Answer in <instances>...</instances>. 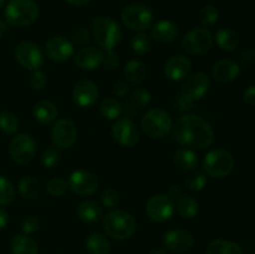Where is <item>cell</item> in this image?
Segmentation results:
<instances>
[{
	"label": "cell",
	"instance_id": "obj_23",
	"mask_svg": "<svg viewBox=\"0 0 255 254\" xmlns=\"http://www.w3.org/2000/svg\"><path fill=\"white\" fill-rule=\"evenodd\" d=\"M32 114L36 121H39L42 125H50L57 119L59 115V110H57L56 105L47 100H41L35 104Z\"/></svg>",
	"mask_w": 255,
	"mask_h": 254
},
{
	"label": "cell",
	"instance_id": "obj_32",
	"mask_svg": "<svg viewBox=\"0 0 255 254\" xmlns=\"http://www.w3.org/2000/svg\"><path fill=\"white\" fill-rule=\"evenodd\" d=\"M207 254H243L242 248L237 243L226 239L212 241L207 247Z\"/></svg>",
	"mask_w": 255,
	"mask_h": 254
},
{
	"label": "cell",
	"instance_id": "obj_9",
	"mask_svg": "<svg viewBox=\"0 0 255 254\" xmlns=\"http://www.w3.org/2000/svg\"><path fill=\"white\" fill-rule=\"evenodd\" d=\"M9 153L12 161L17 164H26L35 157L36 146L30 134L17 133L11 138L9 144Z\"/></svg>",
	"mask_w": 255,
	"mask_h": 254
},
{
	"label": "cell",
	"instance_id": "obj_16",
	"mask_svg": "<svg viewBox=\"0 0 255 254\" xmlns=\"http://www.w3.org/2000/svg\"><path fill=\"white\" fill-rule=\"evenodd\" d=\"M45 51L51 61L64 62L74 55L75 49L74 44L67 37L56 35L47 40L45 44Z\"/></svg>",
	"mask_w": 255,
	"mask_h": 254
},
{
	"label": "cell",
	"instance_id": "obj_41",
	"mask_svg": "<svg viewBox=\"0 0 255 254\" xmlns=\"http://www.w3.org/2000/svg\"><path fill=\"white\" fill-rule=\"evenodd\" d=\"M60 159H61V154L56 147H49V148L45 149L41 156V162L46 168H52L56 164H59Z\"/></svg>",
	"mask_w": 255,
	"mask_h": 254
},
{
	"label": "cell",
	"instance_id": "obj_55",
	"mask_svg": "<svg viewBox=\"0 0 255 254\" xmlns=\"http://www.w3.org/2000/svg\"><path fill=\"white\" fill-rule=\"evenodd\" d=\"M5 1H6V0H0V10H1V7H2V6H4Z\"/></svg>",
	"mask_w": 255,
	"mask_h": 254
},
{
	"label": "cell",
	"instance_id": "obj_47",
	"mask_svg": "<svg viewBox=\"0 0 255 254\" xmlns=\"http://www.w3.org/2000/svg\"><path fill=\"white\" fill-rule=\"evenodd\" d=\"M241 61L242 64L246 65V66H251L252 64L255 62V51L252 49L244 50L241 54Z\"/></svg>",
	"mask_w": 255,
	"mask_h": 254
},
{
	"label": "cell",
	"instance_id": "obj_38",
	"mask_svg": "<svg viewBox=\"0 0 255 254\" xmlns=\"http://www.w3.org/2000/svg\"><path fill=\"white\" fill-rule=\"evenodd\" d=\"M199 21L203 26H212L218 21L219 12L216 6L213 5H204L201 10H199Z\"/></svg>",
	"mask_w": 255,
	"mask_h": 254
},
{
	"label": "cell",
	"instance_id": "obj_8",
	"mask_svg": "<svg viewBox=\"0 0 255 254\" xmlns=\"http://www.w3.org/2000/svg\"><path fill=\"white\" fill-rule=\"evenodd\" d=\"M182 46L191 55H203L213 46V35L206 27H193L184 35Z\"/></svg>",
	"mask_w": 255,
	"mask_h": 254
},
{
	"label": "cell",
	"instance_id": "obj_2",
	"mask_svg": "<svg viewBox=\"0 0 255 254\" xmlns=\"http://www.w3.org/2000/svg\"><path fill=\"white\" fill-rule=\"evenodd\" d=\"M107 236L117 241H125L133 236L137 228V222L131 213L121 209H112L102 221Z\"/></svg>",
	"mask_w": 255,
	"mask_h": 254
},
{
	"label": "cell",
	"instance_id": "obj_24",
	"mask_svg": "<svg viewBox=\"0 0 255 254\" xmlns=\"http://www.w3.org/2000/svg\"><path fill=\"white\" fill-rule=\"evenodd\" d=\"M76 214L80 221L85 222V223H95L102 217L104 209L99 202L87 199V201L80 203V206L76 209Z\"/></svg>",
	"mask_w": 255,
	"mask_h": 254
},
{
	"label": "cell",
	"instance_id": "obj_39",
	"mask_svg": "<svg viewBox=\"0 0 255 254\" xmlns=\"http://www.w3.org/2000/svg\"><path fill=\"white\" fill-rule=\"evenodd\" d=\"M67 181L62 177H54L46 183V189L52 197H60L66 192Z\"/></svg>",
	"mask_w": 255,
	"mask_h": 254
},
{
	"label": "cell",
	"instance_id": "obj_5",
	"mask_svg": "<svg viewBox=\"0 0 255 254\" xmlns=\"http://www.w3.org/2000/svg\"><path fill=\"white\" fill-rule=\"evenodd\" d=\"M236 161L231 152L223 148L212 149L204 156L202 167L207 176L213 178H223L233 172Z\"/></svg>",
	"mask_w": 255,
	"mask_h": 254
},
{
	"label": "cell",
	"instance_id": "obj_6",
	"mask_svg": "<svg viewBox=\"0 0 255 254\" xmlns=\"http://www.w3.org/2000/svg\"><path fill=\"white\" fill-rule=\"evenodd\" d=\"M142 128L151 138H163L173 127L172 116L162 109H152L142 117Z\"/></svg>",
	"mask_w": 255,
	"mask_h": 254
},
{
	"label": "cell",
	"instance_id": "obj_33",
	"mask_svg": "<svg viewBox=\"0 0 255 254\" xmlns=\"http://www.w3.org/2000/svg\"><path fill=\"white\" fill-rule=\"evenodd\" d=\"M100 114L107 120H117L124 112V106L115 97H106L99 105Z\"/></svg>",
	"mask_w": 255,
	"mask_h": 254
},
{
	"label": "cell",
	"instance_id": "obj_25",
	"mask_svg": "<svg viewBox=\"0 0 255 254\" xmlns=\"http://www.w3.org/2000/svg\"><path fill=\"white\" fill-rule=\"evenodd\" d=\"M149 102H151V94L146 89H142V87L136 89L132 92L131 97H129L126 104V109H125L126 117H128V119L132 117L137 111L144 109L147 105H149Z\"/></svg>",
	"mask_w": 255,
	"mask_h": 254
},
{
	"label": "cell",
	"instance_id": "obj_52",
	"mask_svg": "<svg viewBox=\"0 0 255 254\" xmlns=\"http://www.w3.org/2000/svg\"><path fill=\"white\" fill-rule=\"evenodd\" d=\"M65 1L72 6H84V5L89 4L90 0H65Z\"/></svg>",
	"mask_w": 255,
	"mask_h": 254
},
{
	"label": "cell",
	"instance_id": "obj_19",
	"mask_svg": "<svg viewBox=\"0 0 255 254\" xmlns=\"http://www.w3.org/2000/svg\"><path fill=\"white\" fill-rule=\"evenodd\" d=\"M164 75L171 81H181L192 71V62L184 55H174L166 61L163 67Z\"/></svg>",
	"mask_w": 255,
	"mask_h": 254
},
{
	"label": "cell",
	"instance_id": "obj_44",
	"mask_svg": "<svg viewBox=\"0 0 255 254\" xmlns=\"http://www.w3.org/2000/svg\"><path fill=\"white\" fill-rule=\"evenodd\" d=\"M40 228V221L36 216L31 214V216H27L26 218L22 222V231L25 234H32Z\"/></svg>",
	"mask_w": 255,
	"mask_h": 254
},
{
	"label": "cell",
	"instance_id": "obj_54",
	"mask_svg": "<svg viewBox=\"0 0 255 254\" xmlns=\"http://www.w3.org/2000/svg\"><path fill=\"white\" fill-rule=\"evenodd\" d=\"M149 254H167V253H166V252H164V249L156 248V249H153V251H152Z\"/></svg>",
	"mask_w": 255,
	"mask_h": 254
},
{
	"label": "cell",
	"instance_id": "obj_29",
	"mask_svg": "<svg viewBox=\"0 0 255 254\" xmlns=\"http://www.w3.org/2000/svg\"><path fill=\"white\" fill-rule=\"evenodd\" d=\"M85 247L90 254H109L111 244L106 236L99 233V232H95L87 237Z\"/></svg>",
	"mask_w": 255,
	"mask_h": 254
},
{
	"label": "cell",
	"instance_id": "obj_13",
	"mask_svg": "<svg viewBox=\"0 0 255 254\" xmlns=\"http://www.w3.org/2000/svg\"><path fill=\"white\" fill-rule=\"evenodd\" d=\"M112 137L122 147H134L139 142V129L128 117L119 119L112 126Z\"/></svg>",
	"mask_w": 255,
	"mask_h": 254
},
{
	"label": "cell",
	"instance_id": "obj_12",
	"mask_svg": "<svg viewBox=\"0 0 255 254\" xmlns=\"http://www.w3.org/2000/svg\"><path fill=\"white\" fill-rule=\"evenodd\" d=\"M67 187L70 191L79 196H92L99 189V179L92 172L77 169L70 174Z\"/></svg>",
	"mask_w": 255,
	"mask_h": 254
},
{
	"label": "cell",
	"instance_id": "obj_7",
	"mask_svg": "<svg viewBox=\"0 0 255 254\" xmlns=\"http://www.w3.org/2000/svg\"><path fill=\"white\" fill-rule=\"evenodd\" d=\"M121 20L128 29L143 32L152 26L153 12L146 5L134 2L124 7L121 11Z\"/></svg>",
	"mask_w": 255,
	"mask_h": 254
},
{
	"label": "cell",
	"instance_id": "obj_49",
	"mask_svg": "<svg viewBox=\"0 0 255 254\" xmlns=\"http://www.w3.org/2000/svg\"><path fill=\"white\" fill-rule=\"evenodd\" d=\"M127 91H128V86H127V84H125V82L120 81V82H117L116 85H115L114 92H115V95H116V96L124 97L125 95L127 94Z\"/></svg>",
	"mask_w": 255,
	"mask_h": 254
},
{
	"label": "cell",
	"instance_id": "obj_26",
	"mask_svg": "<svg viewBox=\"0 0 255 254\" xmlns=\"http://www.w3.org/2000/svg\"><path fill=\"white\" fill-rule=\"evenodd\" d=\"M174 209L177 213L184 219H191L198 214L199 203L193 196L189 194H181L174 202Z\"/></svg>",
	"mask_w": 255,
	"mask_h": 254
},
{
	"label": "cell",
	"instance_id": "obj_1",
	"mask_svg": "<svg viewBox=\"0 0 255 254\" xmlns=\"http://www.w3.org/2000/svg\"><path fill=\"white\" fill-rule=\"evenodd\" d=\"M173 137L179 144L197 149H206L214 142L211 125L197 115H184L173 126Z\"/></svg>",
	"mask_w": 255,
	"mask_h": 254
},
{
	"label": "cell",
	"instance_id": "obj_10",
	"mask_svg": "<svg viewBox=\"0 0 255 254\" xmlns=\"http://www.w3.org/2000/svg\"><path fill=\"white\" fill-rule=\"evenodd\" d=\"M174 213V203L168 194H154L147 201L146 214L152 222L163 223L171 219Z\"/></svg>",
	"mask_w": 255,
	"mask_h": 254
},
{
	"label": "cell",
	"instance_id": "obj_43",
	"mask_svg": "<svg viewBox=\"0 0 255 254\" xmlns=\"http://www.w3.org/2000/svg\"><path fill=\"white\" fill-rule=\"evenodd\" d=\"M29 82L30 86H31L35 91H41V90H44L45 87H46L47 77L46 75L42 71H40V70H35V71H32V74L30 75Z\"/></svg>",
	"mask_w": 255,
	"mask_h": 254
},
{
	"label": "cell",
	"instance_id": "obj_4",
	"mask_svg": "<svg viewBox=\"0 0 255 254\" xmlns=\"http://www.w3.org/2000/svg\"><path fill=\"white\" fill-rule=\"evenodd\" d=\"M39 12L34 0H10L5 9V21L11 26L24 27L36 21Z\"/></svg>",
	"mask_w": 255,
	"mask_h": 254
},
{
	"label": "cell",
	"instance_id": "obj_36",
	"mask_svg": "<svg viewBox=\"0 0 255 254\" xmlns=\"http://www.w3.org/2000/svg\"><path fill=\"white\" fill-rule=\"evenodd\" d=\"M131 47L132 50H133L134 54L143 56V55L148 54V52L151 51L152 41L147 35L139 32V34H137L136 36H133V39H132Z\"/></svg>",
	"mask_w": 255,
	"mask_h": 254
},
{
	"label": "cell",
	"instance_id": "obj_42",
	"mask_svg": "<svg viewBox=\"0 0 255 254\" xmlns=\"http://www.w3.org/2000/svg\"><path fill=\"white\" fill-rule=\"evenodd\" d=\"M120 201L121 199H120L119 192L114 188H106L101 196L102 204H104V207H106L109 209L116 208L120 204Z\"/></svg>",
	"mask_w": 255,
	"mask_h": 254
},
{
	"label": "cell",
	"instance_id": "obj_35",
	"mask_svg": "<svg viewBox=\"0 0 255 254\" xmlns=\"http://www.w3.org/2000/svg\"><path fill=\"white\" fill-rule=\"evenodd\" d=\"M0 129L7 134H15L19 129V120L11 111H2L0 114Z\"/></svg>",
	"mask_w": 255,
	"mask_h": 254
},
{
	"label": "cell",
	"instance_id": "obj_31",
	"mask_svg": "<svg viewBox=\"0 0 255 254\" xmlns=\"http://www.w3.org/2000/svg\"><path fill=\"white\" fill-rule=\"evenodd\" d=\"M216 42L223 51H234L239 46V35L232 29H221L216 34Z\"/></svg>",
	"mask_w": 255,
	"mask_h": 254
},
{
	"label": "cell",
	"instance_id": "obj_21",
	"mask_svg": "<svg viewBox=\"0 0 255 254\" xmlns=\"http://www.w3.org/2000/svg\"><path fill=\"white\" fill-rule=\"evenodd\" d=\"M239 72H241L239 65L228 59L217 61L212 69L213 77L222 84H228V82L234 81L239 76Z\"/></svg>",
	"mask_w": 255,
	"mask_h": 254
},
{
	"label": "cell",
	"instance_id": "obj_15",
	"mask_svg": "<svg viewBox=\"0 0 255 254\" xmlns=\"http://www.w3.org/2000/svg\"><path fill=\"white\" fill-rule=\"evenodd\" d=\"M52 142L59 149L70 148L77 138L76 125L69 119H60L55 122L51 131Z\"/></svg>",
	"mask_w": 255,
	"mask_h": 254
},
{
	"label": "cell",
	"instance_id": "obj_50",
	"mask_svg": "<svg viewBox=\"0 0 255 254\" xmlns=\"http://www.w3.org/2000/svg\"><path fill=\"white\" fill-rule=\"evenodd\" d=\"M9 222V214L2 207H0V229H4Z\"/></svg>",
	"mask_w": 255,
	"mask_h": 254
},
{
	"label": "cell",
	"instance_id": "obj_48",
	"mask_svg": "<svg viewBox=\"0 0 255 254\" xmlns=\"http://www.w3.org/2000/svg\"><path fill=\"white\" fill-rule=\"evenodd\" d=\"M243 100L248 105H255V86H248L243 94Z\"/></svg>",
	"mask_w": 255,
	"mask_h": 254
},
{
	"label": "cell",
	"instance_id": "obj_51",
	"mask_svg": "<svg viewBox=\"0 0 255 254\" xmlns=\"http://www.w3.org/2000/svg\"><path fill=\"white\" fill-rule=\"evenodd\" d=\"M181 194H182L181 188H179L178 186H172L171 188H169V191H168V197L172 199V201H173V199L176 201V199L178 198Z\"/></svg>",
	"mask_w": 255,
	"mask_h": 254
},
{
	"label": "cell",
	"instance_id": "obj_18",
	"mask_svg": "<svg viewBox=\"0 0 255 254\" xmlns=\"http://www.w3.org/2000/svg\"><path fill=\"white\" fill-rule=\"evenodd\" d=\"M99 97V87L94 81L90 80H81L77 82L72 91V99L77 106L82 109L91 107Z\"/></svg>",
	"mask_w": 255,
	"mask_h": 254
},
{
	"label": "cell",
	"instance_id": "obj_27",
	"mask_svg": "<svg viewBox=\"0 0 255 254\" xmlns=\"http://www.w3.org/2000/svg\"><path fill=\"white\" fill-rule=\"evenodd\" d=\"M12 254H39L36 242L27 234H16L10 242Z\"/></svg>",
	"mask_w": 255,
	"mask_h": 254
},
{
	"label": "cell",
	"instance_id": "obj_28",
	"mask_svg": "<svg viewBox=\"0 0 255 254\" xmlns=\"http://www.w3.org/2000/svg\"><path fill=\"white\" fill-rule=\"evenodd\" d=\"M173 162L177 168L182 172H192L197 168L198 156L194 151L189 148H179L174 153Z\"/></svg>",
	"mask_w": 255,
	"mask_h": 254
},
{
	"label": "cell",
	"instance_id": "obj_14",
	"mask_svg": "<svg viewBox=\"0 0 255 254\" xmlns=\"http://www.w3.org/2000/svg\"><path fill=\"white\" fill-rule=\"evenodd\" d=\"M211 86V80L204 72H196L187 77L181 90V96L191 102L203 99Z\"/></svg>",
	"mask_w": 255,
	"mask_h": 254
},
{
	"label": "cell",
	"instance_id": "obj_46",
	"mask_svg": "<svg viewBox=\"0 0 255 254\" xmlns=\"http://www.w3.org/2000/svg\"><path fill=\"white\" fill-rule=\"evenodd\" d=\"M72 41L75 44H79V45H84L86 44L87 41L90 40V34L85 27H77L72 31Z\"/></svg>",
	"mask_w": 255,
	"mask_h": 254
},
{
	"label": "cell",
	"instance_id": "obj_40",
	"mask_svg": "<svg viewBox=\"0 0 255 254\" xmlns=\"http://www.w3.org/2000/svg\"><path fill=\"white\" fill-rule=\"evenodd\" d=\"M186 184L191 191H202L207 184V176L204 173H202V172H193V173H191L187 177Z\"/></svg>",
	"mask_w": 255,
	"mask_h": 254
},
{
	"label": "cell",
	"instance_id": "obj_20",
	"mask_svg": "<svg viewBox=\"0 0 255 254\" xmlns=\"http://www.w3.org/2000/svg\"><path fill=\"white\" fill-rule=\"evenodd\" d=\"M102 59H104V52L95 46L82 47L77 51V54H75L74 57L76 66L87 71L97 69L100 65H102Z\"/></svg>",
	"mask_w": 255,
	"mask_h": 254
},
{
	"label": "cell",
	"instance_id": "obj_45",
	"mask_svg": "<svg viewBox=\"0 0 255 254\" xmlns=\"http://www.w3.org/2000/svg\"><path fill=\"white\" fill-rule=\"evenodd\" d=\"M102 65H104L106 69H110V70L117 69V67H119V65H120L119 55L115 54L114 50H107L106 54H104Z\"/></svg>",
	"mask_w": 255,
	"mask_h": 254
},
{
	"label": "cell",
	"instance_id": "obj_30",
	"mask_svg": "<svg viewBox=\"0 0 255 254\" xmlns=\"http://www.w3.org/2000/svg\"><path fill=\"white\" fill-rule=\"evenodd\" d=\"M124 75L127 81L131 82V84H139L146 79L147 67L139 60H131L125 66Z\"/></svg>",
	"mask_w": 255,
	"mask_h": 254
},
{
	"label": "cell",
	"instance_id": "obj_53",
	"mask_svg": "<svg viewBox=\"0 0 255 254\" xmlns=\"http://www.w3.org/2000/svg\"><path fill=\"white\" fill-rule=\"evenodd\" d=\"M6 29H7L6 22L2 21V20L0 19V37H2V35H4L5 32H6Z\"/></svg>",
	"mask_w": 255,
	"mask_h": 254
},
{
	"label": "cell",
	"instance_id": "obj_17",
	"mask_svg": "<svg viewBox=\"0 0 255 254\" xmlns=\"http://www.w3.org/2000/svg\"><path fill=\"white\" fill-rule=\"evenodd\" d=\"M162 243L167 251L174 252V253H183L193 247L194 237L187 229H172L164 234Z\"/></svg>",
	"mask_w": 255,
	"mask_h": 254
},
{
	"label": "cell",
	"instance_id": "obj_34",
	"mask_svg": "<svg viewBox=\"0 0 255 254\" xmlns=\"http://www.w3.org/2000/svg\"><path fill=\"white\" fill-rule=\"evenodd\" d=\"M20 194L26 199H35L40 193V183L31 176H25L17 183Z\"/></svg>",
	"mask_w": 255,
	"mask_h": 254
},
{
	"label": "cell",
	"instance_id": "obj_3",
	"mask_svg": "<svg viewBox=\"0 0 255 254\" xmlns=\"http://www.w3.org/2000/svg\"><path fill=\"white\" fill-rule=\"evenodd\" d=\"M92 35L100 47L114 50L121 41L122 30L114 19L101 15L92 21Z\"/></svg>",
	"mask_w": 255,
	"mask_h": 254
},
{
	"label": "cell",
	"instance_id": "obj_11",
	"mask_svg": "<svg viewBox=\"0 0 255 254\" xmlns=\"http://www.w3.org/2000/svg\"><path fill=\"white\" fill-rule=\"evenodd\" d=\"M15 57L24 69L35 71L44 62V54L37 44L32 41H21L15 47Z\"/></svg>",
	"mask_w": 255,
	"mask_h": 254
},
{
	"label": "cell",
	"instance_id": "obj_22",
	"mask_svg": "<svg viewBox=\"0 0 255 254\" xmlns=\"http://www.w3.org/2000/svg\"><path fill=\"white\" fill-rule=\"evenodd\" d=\"M177 35H178V29L176 24L169 20H159L151 27V36L162 44H169L174 41Z\"/></svg>",
	"mask_w": 255,
	"mask_h": 254
},
{
	"label": "cell",
	"instance_id": "obj_37",
	"mask_svg": "<svg viewBox=\"0 0 255 254\" xmlns=\"http://www.w3.org/2000/svg\"><path fill=\"white\" fill-rule=\"evenodd\" d=\"M15 198V188L11 182L4 176H0V207L7 206Z\"/></svg>",
	"mask_w": 255,
	"mask_h": 254
}]
</instances>
